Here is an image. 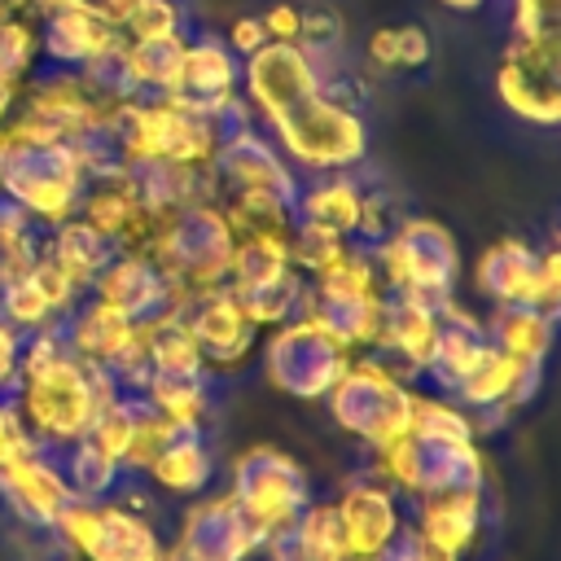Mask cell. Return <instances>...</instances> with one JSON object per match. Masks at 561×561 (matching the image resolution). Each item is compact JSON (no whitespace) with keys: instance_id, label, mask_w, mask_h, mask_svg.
<instances>
[{"instance_id":"6da1fadb","label":"cell","mask_w":561,"mask_h":561,"mask_svg":"<svg viewBox=\"0 0 561 561\" xmlns=\"http://www.w3.org/2000/svg\"><path fill=\"white\" fill-rule=\"evenodd\" d=\"M241 96L298 175L351 171L368 162V123L324 96L298 44H263L241 61Z\"/></svg>"},{"instance_id":"7a4b0ae2","label":"cell","mask_w":561,"mask_h":561,"mask_svg":"<svg viewBox=\"0 0 561 561\" xmlns=\"http://www.w3.org/2000/svg\"><path fill=\"white\" fill-rule=\"evenodd\" d=\"M118 394L110 368L88 364L70 351L61 324L35 329L22 342V381H18V412L44 447H61L83 438L101 408Z\"/></svg>"},{"instance_id":"3957f363","label":"cell","mask_w":561,"mask_h":561,"mask_svg":"<svg viewBox=\"0 0 561 561\" xmlns=\"http://www.w3.org/2000/svg\"><path fill=\"white\" fill-rule=\"evenodd\" d=\"M381 285L390 294H403L421 302L425 311L443 316L456 307V280H460V245L447 224L425 215H403L399 228L377 245Z\"/></svg>"},{"instance_id":"277c9868","label":"cell","mask_w":561,"mask_h":561,"mask_svg":"<svg viewBox=\"0 0 561 561\" xmlns=\"http://www.w3.org/2000/svg\"><path fill=\"white\" fill-rule=\"evenodd\" d=\"M145 250L184 294H193V289H215L228 280L237 237L219 202H188V206L158 215Z\"/></svg>"},{"instance_id":"5b68a950","label":"cell","mask_w":561,"mask_h":561,"mask_svg":"<svg viewBox=\"0 0 561 561\" xmlns=\"http://www.w3.org/2000/svg\"><path fill=\"white\" fill-rule=\"evenodd\" d=\"M324 403L342 434H351L364 451H381L412 430L416 386H408L368 355H351L346 373L337 377Z\"/></svg>"},{"instance_id":"8992f818","label":"cell","mask_w":561,"mask_h":561,"mask_svg":"<svg viewBox=\"0 0 561 561\" xmlns=\"http://www.w3.org/2000/svg\"><path fill=\"white\" fill-rule=\"evenodd\" d=\"M83 188H88V175L70 145L9 140L0 162V197L26 210L44 232L79 215Z\"/></svg>"},{"instance_id":"52a82bcc","label":"cell","mask_w":561,"mask_h":561,"mask_svg":"<svg viewBox=\"0 0 561 561\" xmlns=\"http://www.w3.org/2000/svg\"><path fill=\"white\" fill-rule=\"evenodd\" d=\"M381 478L403 500H430V495H456V491H486L491 469L482 456V443L469 438H430V434H403L390 447L377 451Z\"/></svg>"},{"instance_id":"ba28073f","label":"cell","mask_w":561,"mask_h":561,"mask_svg":"<svg viewBox=\"0 0 561 561\" xmlns=\"http://www.w3.org/2000/svg\"><path fill=\"white\" fill-rule=\"evenodd\" d=\"M254 355H259L263 381L298 403H324L351 364V351L342 342H333L320 324H311L307 316L263 329Z\"/></svg>"},{"instance_id":"9c48e42d","label":"cell","mask_w":561,"mask_h":561,"mask_svg":"<svg viewBox=\"0 0 561 561\" xmlns=\"http://www.w3.org/2000/svg\"><path fill=\"white\" fill-rule=\"evenodd\" d=\"M114 127L131 158H167L184 167H206L219 136L206 110L184 105L180 96H136L114 110Z\"/></svg>"},{"instance_id":"30bf717a","label":"cell","mask_w":561,"mask_h":561,"mask_svg":"<svg viewBox=\"0 0 561 561\" xmlns=\"http://www.w3.org/2000/svg\"><path fill=\"white\" fill-rule=\"evenodd\" d=\"M224 491H228L263 530H267V526H280V522H294V517L316 500L311 473H307L285 447H272V443H254V447L237 451V456L228 460Z\"/></svg>"},{"instance_id":"8fae6325","label":"cell","mask_w":561,"mask_h":561,"mask_svg":"<svg viewBox=\"0 0 561 561\" xmlns=\"http://www.w3.org/2000/svg\"><path fill=\"white\" fill-rule=\"evenodd\" d=\"M75 561H167V539L149 513H136L118 500L70 504L57 526Z\"/></svg>"},{"instance_id":"7c38bea8","label":"cell","mask_w":561,"mask_h":561,"mask_svg":"<svg viewBox=\"0 0 561 561\" xmlns=\"http://www.w3.org/2000/svg\"><path fill=\"white\" fill-rule=\"evenodd\" d=\"M224 285L259 329L298 320L307 302V276L289 263V250H276V245L237 241Z\"/></svg>"},{"instance_id":"4fadbf2b","label":"cell","mask_w":561,"mask_h":561,"mask_svg":"<svg viewBox=\"0 0 561 561\" xmlns=\"http://www.w3.org/2000/svg\"><path fill=\"white\" fill-rule=\"evenodd\" d=\"M259 539L263 526L228 491H206L180 513L167 561H254Z\"/></svg>"},{"instance_id":"5bb4252c","label":"cell","mask_w":561,"mask_h":561,"mask_svg":"<svg viewBox=\"0 0 561 561\" xmlns=\"http://www.w3.org/2000/svg\"><path fill=\"white\" fill-rule=\"evenodd\" d=\"M158 495L171 500H197L215 486L219 478V456H215V434L210 421H188V416H162L158 438L149 451V465L140 473Z\"/></svg>"},{"instance_id":"9a60e30c","label":"cell","mask_w":561,"mask_h":561,"mask_svg":"<svg viewBox=\"0 0 561 561\" xmlns=\"http://www.w3.org/2000/svg\"><path fill=\"white\" fill-rule=\"evenodd\" d=\"M215 188H219V202L228 193H267V197H280V202H294L298 206V184L302 175L294 171V162L280 153V145L254 123L245 131H232L215 145L210 162H206Z\"/></svg>"},{"instance_id":"2e32d148","label":"cell","mask_w":561,"mask_h":561,"mask_svg":"<svg viewBox=\"0 0 561 561\" xmlns=\"http://www.w3.org/2000/svg\"><path fill=\"white\" fill-rule=\"evenodd\" d=\"M175 316L193 333V342H197V351H202V359H206V368L215 377L237 373L259 351L263 329L241 311V302L228 294V285L184 294L180 307H175Z\"/></svg>"},{"instance_id":"e0dca14e","label":"cell","mask_w":561,"mask_h":561,"mask_svg":"<svg viewBox=\"0 0 561 561\" xmlns=\"http://www.w3.org/2000/svg\"><path fill=\"white\" fill-rule=\"evenodd\" d=\"M92 298L114 307L127 324H149V320L171 316L180 307L184 289L158 267V259L149 250H118L105 263V272L96 276Z\"/></svg>"},{"instance_id":"ac0fdd59","label":"cell","mask_w":561,"mask_h":561,"mask_svg":"<svg viewBox=\"0 0 561 561\" xmlns=\"http://www.w3.org/2000/svg\"><path fill=\"white\" fill-rule=\"evenodd\" d=\"M373 460L342 486V495L333 500L337 508V522H342V535H346V548L351 552H381L394 530L408 522V508H403V495L381 478L377 469V451H368Z\"/></svg>"},{"instance_id":"d6986e66","label":"cell","mask_w":561,"mask_h":561,"mask_svg":"<svg viewBox=\"0 0 561 561\" xmlns=\"http://www.w3.org/2000/svg\"><path fill=\"white\" fill-rule=\"evenodd\" d=\"M75 504L57 460L48 447L13 460V465H0V508L18 522V526H44L53 530L57 517Z\"/></svg>"},{"instance_id":"ffe728a7","label":"cell","mask_w":561,"mask_h":561,"mask_svg":"<svg viewBox=\"0 0 561 561\" xmlns=\"http://www.w3.org/2000/svg\"><path fill=\"white\" fill-rule=\"evenodd\" d=\"M434 324H438L434 311H425L421 302L386 289L381 294V324H377V337L364 355L412 386V381L425 377V359H430V346H434Z\"/></svg>"},{"instance_id":"44dd1931","label":"cell","mask_w":561,"mask_h":561,"mask_svg":"<svg viewBox=\"0 0 561 561\" xmlns=\"http://www.w3.org/2000/svg\"><path fill=\"white\" fill-rule=\"evenodd\" d=\"M118 26L92 0H66L48 18H39V53L48 66L83 70L118 44Z\"/></svg>"},{"instance_id":"7402d4cb","label":"cell","mask_w":561,"mask_h":561,"mask_svg":"<svg viewBox=\"0 0 561 561\" xmlns=\"http://www.w3.org/2000/svg\"><path fill=\"white\" fill-rule=\"evenodd\" d=\"M408 522L425 539V548L438 561H465L469 548L486 530V491H456V495H430L412 500Z\"/></svg>"},{"instance_id":"603a6c76","label":"cell","mask_w":561,"mask_h":561,"mask_svg":"<svg viewBox=\"0 0 561 561\" xmlns=\"http://www.w3.org/2000/svg\"><path fill=\"white\" fill-rule=\"evenodd\" d=\"M491 324L486 316L469 311V307H447L434 324V346L425 359V381L434 386V394H456V386L482 364V355L491 351Z\"/></svg>"},{"instance_id":"cb8c5ba5","label":"cell","mask_w":561,"mask_h":561,"mask_svg":"<svg viewBox=\"0 0 561 561\" xmlns=\"http://www.w3.org/2000/svg\"><path fill=\"white\" fill-rule=\"evenodd\" d=\"M237 92H241V57L224 44V35H188L180 83L171 96L210 114L215 105H224Z\"/></svg>"},{"instance_id":"d4e9b609","label":"cell","mask_w":561,"mask_h":561,"mask_svg":"<svg viewBox=\"0 0 561 561\" xmlns=\"http://www.w3.org/2000/svg\"><path fill=\"white\" fill-rule=\"evenodd\" d=\"M535 285H539V250L522 237H504V241L486 245L473 263V289L491 311L530 307Z\"/></svg>"},{"instance_id":"484cf974","label":"cell","mask_w":561,"mask_h":561,"mask_svg":"<svg viewBox=\"0 0 561 561\" xmlns=\"http://www.w3.org/2000/svg\"><path fill=\"white\" fill-rule=\"evenodd\" d=\"M79 219H88L101 237H110L114 250H145L153 237V224H158V215H149L136 202L123 171L105 175V180H88L83 202H79Z\"/></svg>"},{"instance_id":"4316f807","label":"cell","mask_w":561,"mask_h":561,"mask_svg":"<svg viewBox=\"0 0 561 561\" xmlns=\"http://www.w3.org/2000/svg\"><path fill=\"white\" fill-rule=\"evenodd\" d=\"M364 184H368V171L364 167H351V171H316V175H302L298 184V219H311L320 228H333L342 237H355V224H359V206H364Z\"/></svg>"},{"instance_id":"83f0119b","label":"cell","mask_w":561,"mask_h":561,"mask_svg":"<svg viewBox=\"0 0 561 561\" xmlns=\"http://www.w3.org/2000/svg\"><path fill=\"white\" fill-rule=\"evenodd\" d=\"M118 250H114V241L110 237H101L88 219H66V224H57V228H48L44 232V250H39V259H48L79 294H92V285H96V276L105 272V263L114 259Z\"/></svg>"},{"instance_id":"f1b7e54d","label":"cell","mask_w":561,"mask_h":561,"mask_svg":"<svg viewBox=\"0 0 561 561\" xmlns=\"http://www.w3.org/2000/svg\"><path fill=\"white\" fill-rule=\"evenodd\" d=\"M57 324H61L70 351H75L79 359H88V364H101V368H110V364L118 359V351H123V346L131 342V333H136V324H127L114 307H105V302L92 298V294H83Z\"/></svg>"},{"instance_id":"f546056e","label":"cell","mask_w":561,"mask_h":561,"mask_svg":"<svg viewBox=\"0 0 561 561\" xmlns=\"http://www.w3.org/2000/svg\"><path fill=\"white\" fill-rule=\"evenodd\" d=\"M48 451H53V460H57V469H61V478H66V486H70V495H75L79 504H101V500H110V495L118 491V482H123V465H118L92 434L70 438V443L48 447Z\"/></svg>"},{"instance_id":"4dcf8cb0","label":"cell","mask_w":561,"mask_h":561,"mask_svg":"<svg viewBox=\"0 0 561 561\" xmlns=\"http://www.w3.org/2000/svg\"><path fill=\"white\" fill-rule=\"evenodd\" d=\"M219 381L206 364L202 368H167V373H149L145 394L162 416H188V421H210L215 403H219Z\"/></svg>"},{"instance_id":"1f68e13d","label":"cell","mask_w":561,"mask_h":561,"mask_svg":"<svg viewBox=\"0 0 561 561\" xmlns=\"http://www.w3.org/2000/svg\"><path fill=\"white\" fill-rule=\"evenodd\" d=\"M184 35H162V39H123V66H127V83L136 96H171L180 83V66H184Z\"/></svg>"},{"instance_id":"d6a6232c","label":"cell","mask_w":561,"mask_h":561,"mask_svg":"<svg viewBox=\"0 0 561 561\" xmlns=\"http://www.w3.org/2000/svg\"><path fill=\"white\" fill-rule=\"evenodd\" d=\"M219 206H224L237 241L289 250V232L298 224L294 202H280V197H267V193H228Z\"/></svg>"},{"instance_id":"836d02e7","label":"cell","mask_w":561,"mask_h":561,"mask_svg":"<svg viewBox=\"0 0 561 561\" xmlns=\"http://www.w3.org/2000/svg\"><path fill=\"white\" fill-rule=\"evenodd\" d=\"M430 53H434L430 31L403 22V26H377L364 39L359 61H364L368 75H412V70H421L430 61Z\"/></svg>"},{"instance_id":"e575fe53","label":"cell","mask_w":561,"mask_h":561,"mask_svg":"<svg viewBox=\"0 0 561 561\" xmlns=\"http://www.w3.org/2000/svg\"><path fill=\"white\" fill-rule=\"evenodd\" d=\"M508 44L561 61V0H508Z\"/></svg>"},{"instance_id":"d590c367","label":"cell","mask_w":561,"mask_h":561,"mask_svg":"<svg viewBox=\"0 0 561 561\" xmlns=\"http://www.w3.org/2000/svg\"><path fill=\"white\" fill-rule=\"evenodd\" d=\"M486 324L491 342L513 359H548V346L557 337V329L535 307H500L486 316Z\"/></svg>"},{"instance_id":"8d00e7d4","label":"cell","mask_w":561,"mask_h":561,"mask_svg":"<svg viewBox=\"0 0 561 561\" xmlns=\"http://www.w3.org/2000/svg\"><path fill=\"white\" fill-rule=\"evenodd\" d=\"M346 18H342V9H333V4H324V0H307L302 4V26H298V48H302V57L320 70V66H333V61H342L346 57Z\"/></svg>"},{"instance_id":"74e56055","label":"cell","mask_w":561,"mask_h":561,"mask_svg":"<svg viewBox=\"0 0 561 561\" xmlns=\"http://www.w3.org/2000/svg\"><path fill=\"white\" fill-rule=\"evenodd\" d=\"M39 18L22 9H0V75L13 83H26L39 70Z\"/></svg>"},{"instance_id":"f35d334b","label":"cell","mask_w":561,"mask_h":561,"mask_svg":"<svg viewBox=\"0 0 561 561\" xmlns=\"http://www.w3.org/2000/svg\"><path fill=\"white\" fill-rule=\"evenodd\" d=\"M39 250H44V228L26 210L0 197V276L4 280L26 276L39 263Z\"/></svg>"},{"instance_id":"ab89813d","label":"cell","mask_w":561,"mask_h":561,"mask_svg":"<svg viewBox=\"0 0 561 561\" xmlns=\"http://www.w3.org/2000/svg\"><path fill=\"white\" fill-rule=\"evenodd\" d=\"M0 316H4L13 329H22V333H35V329H48V324L61 320V311L53 307V298H48V289L39 285L35 272L4 280V289H0Z\"/></svg>"},{"instance_id":"60d3db41","label":"cell","mask_w":561,"mask_h":561,"mask_svg":"<svg viewBox=\"0 0 561 561\" xmlns=\"http://www.w3.org/2000/svg\"><path fill=\"white\" fill-rule=\"evenodd\" d=\"M346 245H351V237H342L333 228H320L311 219H298L294 232H289V263L311 280V276L329 272L346 254Z\"/></svg>"},{"instance_id":"b9f144b4","label":"cell","mask_w":561,"mask_h":561,"mask_svg":"<svg viewBox=\"0 0 561 561\" xmlns=\"http://www.w3.org/2000/svg\"><path fill=\"white\" fill-rule=\"evenodd\" d=\"M188 18L180 0H131L127 13L118 18L123 39H162V35H184Z\"/></svg>"},{"instance_id":"7bdbcfd3","label":"cell","mask_w":561,"mask_h":561,"mask_svg":"<svg viewBox=\"0 0 561 561\" xmlns=\"http://www.w3.org/2000/svg\"><path fill=\"white\" fill-rule=\"evenodd\" d=\"M412 434H430V438H469L478 443V430L469 421V412L447 399V394H421L416 390V408H412Z\"/></svg>"},{"instance_id":"ee69618b","label":"cell","mask_w":561,"mask_h":561,"mask_svg":"<svg viewBox=\"0 0 561 561\" xmlns=\"http://www.w3.org/2000/svg\"><path fill=\"white\" fill-rule=\"evenodd\" d=\"M298 535H302V548L311 561H333L337 552H346V535H342L333 500H311L298 513Z\"/></svg>"},{"instance_id":"f6af8a7d","label":"cell","mask_w":561,"mask_h":561,"mask_svg":"<svg viewBox=\"0 0 561 561\" xmlns=\"http://www.w3.org/2000/svg\"><path fill=\"white\" fill-rule=\"evenodd\" d=\"M530 307H535L552 329H561V237H557L548 250H539V285H535Z\"/></svg>"},{"instance_id":"bcb514c9","label":"cell","mask_w":561,"mask_h":561,"mask_svg":"<svg viewBox=\"0 0 561 561\" xmlns=\"http://www.w3.org/2000/svg\"><path fill=\"white\" fill-rule=\"evenodd\" d=\"M44 443L31 434V425L22 421L18 412V399L13 394H0V465H13L31 451H39Z\"/></svg>"},{"instance_id":"7dc6e473","label":"cell","mask_w":561,"mask_h":561,"mask_svg":"<svg viewBox=\"0 0 561 561\" xmlns=\"http://www.w3.org/2000/svg\"><path fill=\"white\" fill-rule=\"evenodd\" d=\"M259 22H263L272 44H294L298 26H302V4L298 0H272L267 9H259Z\"/></svg>"},{"instance_id":"c3c4849f","label":"cell","mask_w":561,"mask_h":561,"mask_svg":"<svg viewBox=\"0 0 561 561\" xmlns=\"http://www.w3.org/2000/svg\"><path fill=\"white\" fill-rule=\"evenodd\" d=\"M22 342H26V333L13 329L0 316V394H18V381H22Z\"/></svg>"},{"instance_id":"681fc988","label":"cell","mask_w":561,"mask_h":561,"mask_svg":"<svg viewBox=\"0 0 561 561\" xmlns=\"http://www.w3.org/2000/svg\"><path fill=\"white\" fill-rule=\"evenodd\" d=\"M224 44L245 61L250 53H259V48H263V44H272V39H267V31H263L259 13H241V18H232V26L224 31Z\"/></svg>"},{"instance_id":"f907efd6","label":"cell","mask_w":561,"mask_h":561,"mask_svg":"<svg viewBox=\"0 0 561 561\" xmlns=\"http://www.w3.org/2000/svg\"><path fill=\"white\" fill-rule=\"evenodd\" d=\"M373 561H438V557L425 548V539L416 535V526L403 522V526L394 530V539H390L381 552H373Z\"/></svg>"},{"instance_id":"816d5d0a","label":"cell","mask_w":561,"mask_h":561,"mask_svg":"<svg viewBox=\"0 0 561 561\" xmlns=\"http://www.w3.org/2000/svg\"><path fill=\"white\" fill-rule=\"evenodd\" d=\"M18 101H22V83H13V79H4V75H0V127L13 118Z\"/></svg>"},{"instance_id":"f5cc1de1","label":"cell","mask_w":561,"mask_h":561,"mask_svg":"<svg viewBox=\"0 0 561 561\" xmlns=\"http://www.w3.org/2000/svg\"><path fill=\"white\" fill-rule=\"evenodd\" d=\"M443 9H451V13H478L486 0H438Z\"/></svg>"},{"instance_id":"db71d44e","label":"cell","mask_w":561,"mask_h":561,"mask_svg":"<svg viewBox=\"0 0 561 561\" xmlns=\"http://www.w3.org/2000/svg\"><path fill=\"white\" fill-rule=\"evenodd\" d=\"M333 561H373V557H364V552H351V548H346V552H337Z\"/></svg>"},{"instance_id":"11a10c76","label":"cell","mask_w":561,"mask_h":561,"mask_svg":"<svg viewBox=\"0 0 561 561\" xmlns=\"http://www.w3.org/2000/svg\"><path fill=\"white\" fill-rule=\"evenodd\" d=\"M4 149H9V131L0 127V162H4Z\"/></svg>"},{"instance_id":"9f6ffc18","label":"cell","mask_w":561,"mask_h":561,"mask_svg":"<svg viewBox=\"0 0 561 561\" xmlns=\"http://www.w3.org/2000/svg\"><path fill=\"white\" fill-rule=\"evenodd\" d=\"M0 9H18V0H0Z\"/></svg>"},{"instance_id":"6f0895ef","label":"cell","mask_w":561,"mask_h":561,"mask_svg":"<svg viewBox=\"0 0 561 561\" xmlns=\"http://www.w3.org/2000/svg\"><path fill=\"white\" fill-rule=\"evenodd\" d=\"M0 289H4V276H0Z\"/></svg>"}]
</instances>
